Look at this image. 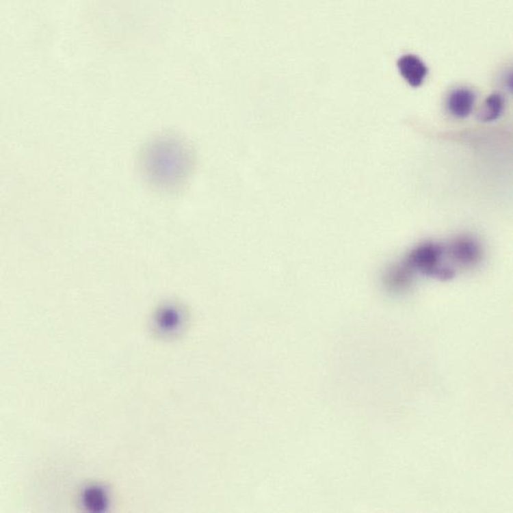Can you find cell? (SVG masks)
Here are the masks:
<instances>
[{
    "label": "cell",
    "instance_id": "obj_1",
    "mask_svg": "<svg viewBox=\"0 0 513 513\" xmlns=\"http://www.w3.org/2000/svg\"><path fill=\"white\" fill-rule=\"evenodd\" d=\"M399 73L410 86L419 87L425 81L428 73L425 63L414 54H406L397 60Z\"/></svg>",
    "mask_w": 513,
    "mask_h": 513
},
{
    "label": "cell",
    "instance_id": "obj_5",
    "mask_svg": "<svg viewBox=\"0 0 513 513\" xmlns=\"http://www.w3.org/2000/svg\"><path fill=\"white\" fill-rule=\"evenodd\" d=\"M179 323V317L173 311H167L160 318V327L164 330L172 329Z\"/></svg>",
    "mask_w": 513,
    "mask_h": 513
},
{
    "label": "cell",
    "instance_id": "obj_3",
    "mask_svg": "<svg viewBox=\"0 0 513 513\" xmlns=\"http://www.w3.org/2000/svg\"><path fill=\"white\" fill-rule=\"evenodd\" d=\"M82 502L91 512H102L107 510V491L100 486H88L82 495Z\"/></svg>",
    "mask_w": 513,
    "mask_h": 513
},
{
    "label": "cell",
    "instance_id": "obj_4",
    "mask_svg": "<svg viewBox=\"0 0 513 513\" xmlns=\"http://www.w3.org/2000/svg\"><path fill=\"white\" fill-rule=\"evenodd\" d=\"M504 108V99L501 93H492L486 98L484 108L479 114L482 122H491L501 116Z\"/></svg>",
    "mask_w": 513,
    "mask_h": 513
},
{
    "label": "cell",
    "instance_id": "obj_2",
    "mask_svg": "<svg viewBox=\"0 0 513 513\" xmlns=\"http://www.w3.org/2000/svg\"><path fill=\"white\" fill-rule=\"evenodd\" d=\"M475 99V92L471 89L464 87L454 89L447 97V110L454 117L465 118L473 112Z\"/></svg>",
    "mask_w": 513,
    "mask_h": 513
}]
</instances>
